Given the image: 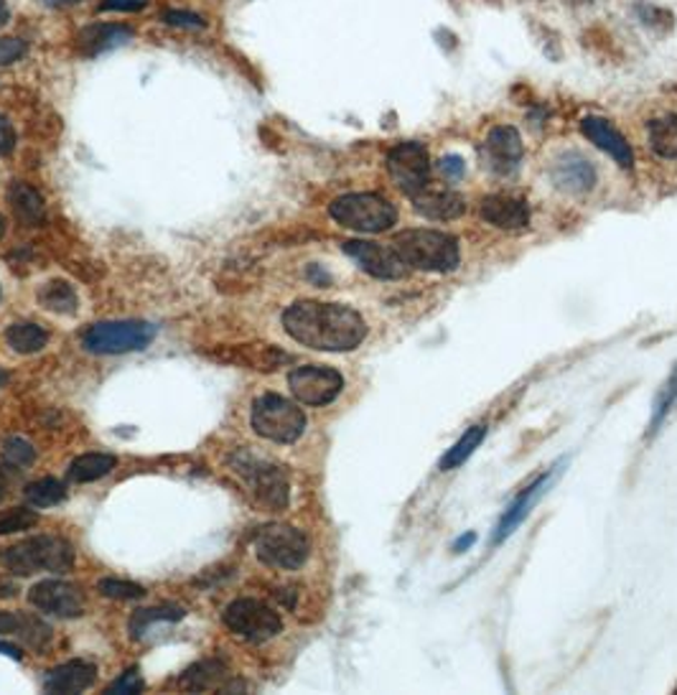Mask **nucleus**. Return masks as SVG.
<instances>
[{
    "label": "nucleus",
    "instance_id": "f257e3e1",
    "mask_svg": "<svg viewBox=\"0 0 677 695\" xmlns=\"http://www.w3.org/2000/svg\"><path fill=\"white\" fill-rule=\"evenodd\" d=\"M283 329L316 351H351L367 339V324L345 304L296 301L283 311Z\"/></svg>",
    "mask_w": 677,
    "mask_h": 695
},
{
    "label": "nucleus",
    "instance_id": "f03ea898",
    "mask_svg": "<svg viewBox=\"0 0 677 695\" xmlns=\"http://www.w3.org/2000/svg\"><path fill=\"white\" fill-rule=\"evenodd\" d=\"M390 248L408 268L426 272H451L461 262L456 237L438 230H406L395 235Z\"/></svg>",
    "mask_w": 677,
    "mask_h": 695
},
{
    "label": "nucleus",
    "instance_id": "7ed1b4c3",
    "mask_svg": "<svg viewBox=\"0 0 677 695\" xmlns=\"http://www.w3.org/2000/svg\"><path fill=\"white\" fill-rule=\"evenodd\" d=\"M232 471L248 484L250 497L260 507H266L268 513H283L290 503V481L283 466L270 464L260 456L250 454L248 448L232 454L230 459Z\"/></svg>",
    "mask_w": 677,
    "mask_h": 695
},
{
    "label": "nucleus",
    "instance_id": "20e7f679",
    "mask_svg": "<svg viewBox=\"0 0 677 695\" xmlns=\"http://www.w3.org/2000/svg\"><path fill=\"white\" fill-rule=\"evenodd\" d=\"M3 563L13 576L21 578L39 574V570L64 576L74 568V548L57 535H37L8 548Z\"/></svg>",
    "mask_w": 677,
    "mask_h": 695
},
{
    "label": "nucleus",
    "instance_id": "39448f33",
    "mask_svg": "<svg viewBox=\"0 0 677 695\" xmlns=\"http://www.w3.org/2000/svg\"><path fill=\"white\" fill-rule=\"evenodd\" d=\"M333 222L362 235H380L398 225V209L380 193L359 191L333 199L329 207Z\"/></svg>",
    "mask_w": 677,
    "mask_h": 695
},
{
    "label": "nucleus",
    "instance_id": "423d86ee",
    "mask_svg": "<svg viewBox=\"0 0 677 695\" xmlns=\"http://www.w3.org/2000/svg\"><path fill=\"white\" fill-rule=\"evenodd\" d=\"M250 424L258 436L288 446L306 434V413L283 395L268 393L252 403Z\"/></svg>",
    "mask_w": 677,
    "mask_h": 695
},
{
    "label": "nucleus",
    "instance_id": "0eeeda50",
    "mask_svg": "<svg viewBox=\"0 0 677 695\" xmlns=\"http://www.w3.org/2000/svg\"><path fill=\"white\" fill-rule=\"evenodd\" d=\"M255 556L268 568L298 570L311 556V543L293 525H266L255 535Z\"/></svg>",
    "mask_w": 677,
    "mask_h": 695
},
{
    "label": "nucleus",
    "instance_id": "6e6552de",
    "mask_svg": "<svg viewBox=\"0 0 677 695\" xmlns=\"http://www.w3.org/2000/svg\"><path fill=\"white\" fill-rule=\"evenodd\" d=\"M156 334L158 327L148 321H100L84 331L82 345L92 355H128L146 349Z\"/></svg>",
    "mask_w": 677,
    "mask_h": 695
},
{
    "label": "nucleus",
    "instance_id": "1a4fd4ad",
    "mask_svg": "<svg viewBox=\"0 0 677 695\" xmlns=\"http://www.w3.org/2000/svg\"><path fill=\"white\" fill-rule=\"evenodd\" d=\"M222 619L232 635L242 637L252 645H262V642L272 639L283 632V619L278 612H272L268 604L258 599H237L227 606Z\"/></svg>",
    "mask_w": 677,
    "mask_h": 695
},
{
    "label": "nucleus",
    "instance_id": "9d476101",
    "mask_svg": "<svg viewBox=\"0 0 677 695\" xmlns=\"http://www.w3.org/2000/svg\"><path fill=\"white\" fill-rule=\"evenodd\" d=\"M430 156L426 151L424 143H416V140H406V143H398L387 153V173L395 187H398L408 199L424 193L430 183Z\"/></svg>",
    "mask_w": 677,
    "mask_h": 695
},
{
    "label": "nucleus",
    "instance_id": "9b49d317",
    "mask_svg": "<svg viewBox=\"0 0 677 695\" xmlns=\"http://www.w3.org/2000/svg\"><path fill=\"white\" fill-rule=\"evenodd\" d=\"M288 387L301 406L321 408L339 398L341 390H345V377H341V373H337L333 367L303 365L290 369Z\"/></svg>",
    "mask_w": 677,
    "mask_h": 695
},
{
    "label": "nucleus",
    "instance_id": "f8f14e48",
    "mask_svg": "<svg viewBox=\"0 0 677 695\" xmlns=\"http://www.w3.org/2000/svg\"><path fill=\"white\" fill-rule=\"evenodd\" d=\"M562 464L566 461H560L558 466H550L548 471L545 474H540L538 479H535L530 487H525L520 495H517L512 503L507 505V509H505V515L499 517V523H497V527H495V533H491V538H489V543L491 545H502L509 535H512L517 527H520L527 517H530V513L535 509V505L540 503V499L545 497V492H548V487L552 481H556L558 477H560V471H562Z\"/></svg>",
    "mask_w": 677,
    "mask_h": 695
},
{
    "label": "nucleus",
    "instance_id": "ddd939ff",
    "mask_svg": "<svg viewBox=\"0 0 677 695\" xmlns=\"http://www.w3.org/2000/svg\"><path fill=\"white\" fill-rule=\"evenodd\" d=\"M29 602L33 609L59 619H79L84 614V596L79 586L61 578H49L33 586L29 592Z\"/></svg>",
    "mask_w": 677,
    "mask_h": 695
},
{
    "label": "nucleus",
    "instance_id": "4468645a",
    "mask_svg": "<svg viewBox=\"0 0 677 695\" xmlns=\"http://www.w3.org/2000/svg\"><path fill=\"white\" fill-rule=\"evenodd\" d=\"M341 250H345L349 258L372 278L398 280L408 272V266L398 258V252L392 248H385V245L367 240H347L341 245Z\"/></svg>",
    "mask_w": 677,
    "mask_h": 695
},
{
    "label": "nucleus",
    "instance_id": "2eb2a0df",
    "mask_svg": "<svg viewBox=\"0 0 677 695\" xmlns=\"http://www.w3.org/2000/svg\"><path fill=\"white\" fill-rule=\"evenodd\" d=\"M525 156V146L520 133L512 126H497L489 130L487 143H484V158L491 173L512 176L520 169Z\"/></svg>",
    "mask_w": 677,
    "mask_h": 695
},
{
    "label": "nucleus",
    "instance_id": "dca6fc26",
    "mask_svg": "<svg viewBox=\"0 0 677 695\" xmlns=\"http://www.w3.org/2000/svg\"><path fill=\"white\" fill-rule=\"evenodd\" d=\"M550 179L552 187L566 193H588L599 183V171L586 156L566 151L552 161Z\"/></svg>",
    "mask_w": 677,
    "mask_h": 695
},
{
    "label": "nucleus",
    "instance_id": "f3484780",
    "mask_svg": "<svg viewBox=\"0 0 677 695\" xmlns=\"http://www.w3.org/2000/svg\"><path fill=\"white\" fill-rule=\"evenodd\" d=\"M479 215L484 222L505 232L525 230L530 225V207H527L525 199L512 197V193H489V197H484Z\"/></svg>",
    "mask_w": 677,
    "mask_h": 695
},
{
    "label": "nucleus",
    "instance_id": "a211bd4d",
    "mask_svg": "<svg viewBox=\"0 0 677 695\" xmlns=\"http://www.w3.org/2000/svg\"><path fill=\"white\" fill-rule=\"evenodd\" d=\"M580 133H584L591 143L604 151L609 158H614L621 169H631L635 166V151H631L629 140L621 136V130H617L606 118H584L580 122Z\"/></svg>",
    "mask_w": 677,
    "mask_h": 695
},
{
    "label": "nucleus",
    "instance_id": "6ab92c4d",
    "mask_svg": "<svg viewBox=\"0 0 677 695\" xmlns=\"http://www.w3.org/2000/svg\"><path fill=\"white\" fill-rule=\"evenodd\" d=\"M97 681V667L87 659H69V663L54 667L43 677V691L54 695H77L92 688Z\"/></svg>",
    "mask_w": 677,
    "mask_h": 695
},
{
    "label": "nucleus",
    "instance_id": "aec40b11",
    "mask_svg": "<svg viewBox=\"0 0 677 695\" xmlns=\"http://www.w3.org/2000/svg\"><path fill=\"white\" fill-rule=\"evenodd\" d=\"M412 207L420 217H426L428 222H454V219L464 217L466 212V201L461 193L448 191V189H438L430 191L426 189L418 197H412Z\"/></svg>",
    "mask_w": 677,
    "mask_h": 695
},
{
    "label": "nucleus",
    "instance_id": "412c9836",
    "mask_svg": "<svg viewBox=\"0 0 677 695\" xmlns=\"http://www.w3.org/2000/svg\"><path fill=\"white\" fill-rule=\"evenodd\" d=\"M133 39V29L130 26H120V23H92L87 29L79 31V51L84 57H97L104 54V51L126 47V43Z\"/></svg>",
    "mask_w": 677,
    "mask_h": 695
},
{
    "label": "nucleus",
    "instance_id": "4be33fe9",
    "mask_svg": "<svg viewBox=\"0 0 677 695\" xmlns=\"http://www.w3.org/2000/svg\"><path fill=\"white\" fill-rule=\"evenodd\" d=\"M8 205L23 227H39L47 219V205L41 193L23 181H13L8 189Z\"/></svg>",
    "mask_w": 677,
    "mask_h": 695
},
{
    "label": "nucleus",
    "instance_id": "5701e85b",
    "mask_svg": "<svg viewBox=\"0 0 677 695\" xmlns=\"http://www.w3.org/2000/svg\"><path fill=\"white\" fill-rule=\"evenodd\" d=\"M677 408V365L673 373L667 375V380L657 387L655 400H653V416H649L647 438H655L663 430L665 420L670 418V413Z\"/></svg>",
    "mask_w": 677,
    "mask_h": 695
},
{
    "label": "nucleus",
    "instance_id": "b1692460",
    "mask_svg": "<svg viewBox=\"0 0 677 695\" xmlns=\"http://www.w3.org/2000/svg\"><path fill=\"white\" fill-rule=\"evenodd\" d=\"M649 148L667 161H677V116H659L647 126Z\"/></svg>",
    "mask_w": 677,
    "mask_h": 695
},
{
    "label": "nucleus",
    "instance_id": "393cba45",
    "mask_svg": "<svg viewBox=\"0 0 677 695\" xmlns=\"http://www.w3.org/2000/svg\"><path fill=\"white\" fill-rule=\"evenodd\" d=\"M6 341L8 347L19 355H37L43 347L49 345V331L39 327V324H29V321H19L13 327H8L6 331Z\"/></svg>",
    "mask_w": 677,
    "mask_h": 695
},
{
    "label": "nucleus",
    "instance_id": "a878e982",
    "mask_svg": "<svg viewBox=\"0 0 677 695\" xmlns=\"http://www.w3.org/2000/svg\"><path fill=\"white\" fill-rule=\"evenodd\" d=\"M39 304L51 314L72 316L77 311V290L67 284V280H49L39 288Z\"/></svg>",
    "mask_w": 677,
    "mask_h": 695
},
{
    "label": "nucleus",
    "instance_id": "bb28decb",
    "mask_svg": "<svg viewBox=\"0 0 677 695\" xmlns=\"http://www.w3.org/2000/svg\"><path fill=\"white\" fill-rule=\"evenodd\" d=\"M118 459L110 454H84L79 459L72 461L69 466V479L77 484H87V481H97L116 469Z\"/></svg>",
    "mask_w": 677,
    "mask_h": 695
},
{
    "label": "nucleus",
    "instance_id": "cd10ccee",
    "mask_svg": "<svg viewBox=\"0 0 677 695\" xmlns=\"http://www.w3.org/2000/svg\"><path fill=\"white\" fill-rule=\"evenodd\" d=\"M484 436H487V426H481V424H479V426H471V428L466 430V434L459 438V441H456V444L444 454V459H441V464H438V469H441V471L459 469V466H464L466 461H469V456L481 446Z\"/></svg>",
    "mask_w": 677,
    "mask_h": 695
},
{
    "label": "nucleus",
    "instance_id": "c85d7f7f",
    "mask_svg": "<svg viewBox=\"0 0 677 695\" xmlns=\"http://www.w3.org/2000/svg\"><path fill=\"white\" fill-rule=\"evenodd\" d=\"M187 617V612L181 609V606H173V604H163V606H151V609H140L136 612L133 617H130V637L133 639H140L146 637V632L153 627V624L158 622H179Z\"/></svg>",
    "mask_w": 677,
    "mask_h": 695
},
{
    "label": "nucleus",
    "instance_id": "c756f323",
    "mask_svg": "<svg viewBox=\"0 0 677 695\" xmlns=\"http://www.w3.org/2000/svg\"><path fill=\"white\" fill-rule=\"evenodd\" d=\"M225 663H219V659H201V663L191 665L187 673L181 675V685L187 691H209L215 688V685H219L225 681Z\"/></svg>",
    "mask_w": 677,
    "mask_h": 695
},
{
    "label": "nucleus",
    "instance_id": "7c9ffc66",
    "mask_svg": "<svg viewBox=\"0 0 677 695\" xmlns=\"http://www.w3.org/2000/svg\"><path fill=\"white\" fill-rule=\"evenodd\" d=\"M26 503L37 509H47V507H57L67 499V487L54 477H43L31 484H26L23 489Z\"/></svg>",
    "mask_w": 677,
    "mask_h": 695
},
{
    "label": "nucleus",
    "instance_id": "2f4dec72",
    "mask_svg": "<svg viewBox=\"0 0 677 695\" xmlns=\"http://www.w3.org/2000/svg\"><path fill=\"white\" fill-rule=\"evenodd\" d=\"M3 466L11 471H23L29 469V466L37 461V448H33L26 438H8V441L3 444Z\"/></svg>",
    "mask_w": 677,
    "mask_h": 695
},
{
    "label": "nucleus",
    "instance_id": "473e14b6",
    "mask_svg": "<svg viewBox=\"0 0 677 695\" xmlns=\"http://www.w3.org/2000/svg\"><path fill=\"white\" fill-rule=\"evenodd\" d=\"M97 592L108 599H120V602H130V599H143L146 588L138 584H130V580H118V578H102L97 584Z\"/></svg>",
    "mask_w": 677,
    "mask_h": 695
},
{
    "label": "nucleus",
    "instance_id": "72a5a7b5",
    "mask_svg": "<svg viewBox=\"0 0 677 695\" xmlns=\"http://www.w3.org/2000/svg\"><path fill=\"white\" fill-rule=\"evenodd\" d=\"M37 520H39L37 513H31V509H26V507L6 509V513L0 515V535L29 530V527L37 525Z\"/></svg>",
    "mask_w": 677,
    "mask_h": 695
},
{
    "label": "nucleus",
    "instance_id": "f704fd0d",
    "mask_svg": "<svg viewBox=\"0 0 677 695\" xmlns=\"http://www.w3.org/2000/svg\"><path fill=\"white\" fill-rule=\"evenodd\" d=\"M146 688L143 675H140L138 667H130V671L122 673L116 683L108 685V695H136Z\"/></svg>",
    "mask_w": 677,
    "mask_h": 695
},
{
    "label": "nucleus",
    "instance_id": "c9c22d12",
    "mask_svg": "<svg viewBox=\"0 0 677 695\" xmlns=\"http://www.w3.org/2000/svg\"><path fill=\"white\" fill-rule=\"evenodd\" d=\"M436 169L448 183H459L466 176V163L461 156H444L441 161L436 163Z\"/></svg>",
    "mask_w": 677,
    "mask_h": 695
},
{
    "label": "nucleus",
    "instance_id": "e433bc0d",
    "mask_svg": "<svg viewBox=\"0 0 677 695\" xmlns=\"http://www.w3.org/2000/svg\"><path fill=\"white\" fill-rule=\"evenodd\" d=\"M23 54H26V41L11 39V37L0 39V67L13 64V61H19Z\"/></svg>",
    "mask_w": 677,
    "mask_h": 695
},
{
    "label": "nucleus",
    "instance_id": "4c0bfd02",
    "mask_svg": "<svg viewBox=\"0 0 677 695\" xmlns=\"http://www.w3.org/2000/svg\"><path fill=\"white\" fill-rule=\"evenodd\" d=\"M13 148H16V130L11 122H8V118L0 116V153L11 156Z\"/></svg>",
    "mask_w": 677,
    "mask_h": 695
},
{
    "label": "nucleus",
    "instance_id": "58836bf2",
    "mask_svg": "<svg viewBox=\"0 0 677 695\" xmlns=\"http://www.w3.org/2000/svg\"><path fill=\"white\" fill-rule=\"evenodd\" d=\"M163 23H169V26H193V29H201V26H205V21H201L199 16L181 13V11L163 13Z\"/></svg>",
    "mask_w": 677,
    "mask_h": 695
},
{
    "label": "nucleus",
    "instance_id": "ea45409f",
    "mask_svg": "<svg viewBox=\"0 0 677 695\" xmlns=\"http://www.w3.org/2000/svg\"><path fill=\"white\" fill-rule=\"evenodd\" d=\"M21 622H23V614L0 612V635H19Z\"/></svg>",
    "mask_w": 677,
    "mask_h": 695
},
{
    "label": "nucleus",
    "instance_id": "a19ab883",
    "mask_svg": "<svg viewBox=\"0 0 677 695\" xmlns=\"http://www.w3.org/2000/svg\"><path fill=\"white\" fill-rule=\"evenodd\" d=\"M146 0H104L102 11H140Z\"/></svg>",
    "mask_w": 677,
    "mask_h": 695
},
{
    "label": "nucleus",
    "instance_id": "79ce46f5",
    "mask_svg": "<svg viewBox=\"0 0 677 695\" xmlns=\"http://www.w3.org/2000/svg\"><path fill=\"white\" fill-rule=\"evenodd\" d=\"M474 543H477V533H464L461 538L454 543V553H456V556H461V553L469 550Z\"/></svg>",
    "mask_w": 677,
    "mask_h": 695
},
{
    "label": "nucleus",
    "instance_id": "37998d69",
    "mask_svg": "<svg viewBox=\"0 0 677 695\" xmlns=\"http://www.w3.org/2000/svg\"><path fill=\"white\" fill-rule=\"evenodd\" d=\"M16 592H19V588H16L13 580L6 578V576H0V599H13Z\"/></svg>",
    "mask_w": 677,
    "mask_h": 695
},
{
    "label": "nucleus",
    "instance_id": "c03bdc74",
    "mask_svg": "<svg viewBox=\"0 0 677 695\" xmlns=\"http://www.w3.org/2000/svg\"><path fill=\"white\" fill-rule=\"evenodd\" d=\"M0 655H8L11 659H21L23 657L21 649L13 647V645H8V642H0Z\"/></svg>",
    "mask_w": 677,
    "mask_h": 695
},
{
    "label": "nucleus",
    "instance_id": "a18cd8bd",
    "mask_svg": "<svg viewBox=\"0 0 677 695\" xmlns=\"http://www.w3.org/2000/svg\"><path fill=\"white\" fill-rule=\"evenodd\" d=\"M8 21H11V8H8L6 0H0V29L8 26Z\"/></svg>",
    "mask_w": 677,
    "mask_h": 695
},
{
    "label": "nucleus",
    "instance_id": "49530a36",
    "mask_svg": "<svg viewBox=\"0 0 677 695\" xmlns=\"http://www.w3.org/2000/svg\"><path fill=\"white\" fill-rule=\"evenodd\" d=\"M6 489H8V474H6V466H0V499L6 497Z\"/></svg>",
    "mask_w": 677,
    "mask_h": 695
},
{
    "label": "nucleus",
    "instance_id": "de8ad7c7",
    "mask_svg": "<svg viewBox=\"0 0 677 695\" xmlns=\"http://www.w3.org/2000/svg\"><path fill=\"white\" fill-rule=\"evenodd\" d=\"M3 235H6V217L0 215V240H3Z\"/></svg>",
    "mask_w": 677,
    "mask_h": 695
},
{
    "label": "nucleus",
    "instance_id": "09e8293b",
    "mask_svg": "<svg viewBox=\"0 0 677 695\" xmlns=\"http://www.w3.org/2000/svg\"><path fill=\"white\" fill-rule=\"evenodd\" d=\"M8 383V375L3 373V369H0V387H3Z\"/></svg>",
    "mask_w": 677,
    "mask_h": 695
}]
</instances>
